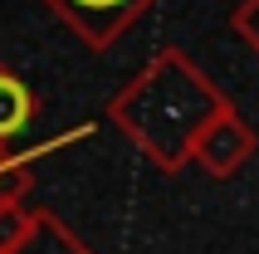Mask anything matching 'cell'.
<instances>
[{"instance_id":"cell-1","label":"cell","mask_w":259,"mask_h":254,"mask_svg":"<svg viewBox=\"0 0 259 254\" xmlns=\"http://www.w3.org/2000/svg\"><path fill=\"white\" fill-rule=\"evenodd\" d=\"M245 152H249V132L240 122H230V117H225V122L210 132V142H205V161H210L215 171H230Z\"/></svg>"},{"instance_id":"cell-2","label":"cell","mask_w":259,"mask_h":254,"mask_svg":"<svg viewBox=\"0 0 259 254\" xmlns=\"http://www.w3.org/2000/svg\"><path fill=\"white\" fill-rule=\"evenodd\" d=\"M25 122H29V93H25V83L10 78V73H0V142L15 137Z\"/></svg>"},{"instance_id":"cell-3","label":"cell","mask_w":259,"mask_h":254,"mask_svg":"<svg viewBox=\"0 0 259 254\" xmlns=\"http://www.w3.org/2000/svg\"><path fill=\"white\" fill-rule=\"evenodd\" d=\"M240 25H245V34L259 44V0H249L245 5V15H240Z\"/></svg>"},{"instance_id":"cell-4","label":"cell","mask_w":259,"mask_h":254,"mask_svg":"<svg viewBox=\"0 0 259 254\" xmlns=\"http://www.w3.org/2000/svg\"><path fill=\"white\" fill-rule=\"evenodd\" d=\"M88 5H113V0H88Z\"/></svg>"}]
</instances>
